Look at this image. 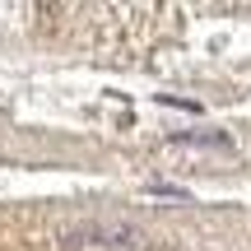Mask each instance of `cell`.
Segmentation results:
<instances>
[{
    "mask_svg": "<svg viewBox=\"0 0 251 251\" xmlns=\"http://www.w3.org/2000/svg\"><path fill=\"white\" fill-rule=\"evenodd\" d=\"M149 191H153V196H181V200H186V191H181V186H168V181H149Z\"/></svg>",
    "mask_w": 251,
    "mask_h": 251,
    "instance_id": "3957f363",
    "label": "cell"
},
{
    "mask_svg": "<svg viewBox=\"0 0 251 251\" xmlns=\"http://www.w3.org/2000/svg\"><path fill=\"white\" fill-rule=\"evenodd\" d=\"M65 242L70 247H135L140 242V228L135 224H84Z\"/></svg>",
    "mask_w": 251,
    "mask_h": 251,
    "instance_id": "6da1fadb",
    "label": "cell"
},
{
    "mask_svg": "<svg viewBox=\"0 0 251 251\" xmlns=\"http://www.w3.org/2000/svg\"><path fill=\"white\" fill-rule=\"evenodd\" d=\"M172 144H200V149H228V135H224V130H205V135H191V130H181V135H172Z\"/></svg>",
    "mask_w": 251,
    "mask_h": 251,
    "instance_id": "7a4b0ae2",
    "label": "cell"
}]
</instances>
